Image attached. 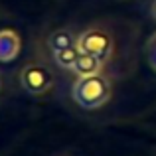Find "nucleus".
Here are the masks:
<instances>
[{
    "label": "nucleus",
    "mask_w": 156,
    "mask_h": 156,
    "mask_svg": "<svg viewBox=\"0 0 156 156\" xmlns=\"http://www.w3.org/2000/svg\"><path fill=\"white\" fill-rule=\"evenodd\" d=\"M22 87L32 95H44L53 87L51 71L42 63H28L20 73Z\"/></svg>",
    "instance_id": "obj_3"
},
{
    "label": "nucleus",
    "mask_w": 156,
    "mask_h": 156,
    "mask_svg": "<svg viewBox=\"0 0 156 156\" xmlns=\"http://www.w3.org/2000/svg\"><path fill=\"white\" fill-rule=\"evenodd\" d=\"M73 99L81 109L95 111L111 99V83L101 73L79 77L73 83Z\"/></svg>",
    "instance_id": "obj_1"
},
{
    "label": "nucleus",
    "mask_w": 156,
    "mask_h": 156,
    "mask_svg": "<svg viewBox=\"0 0 156 156\" xmlns=\"http://www.w3.org/2000/svg\"><path fill=\"white\" fill-rule=\"evenodd\" d=\"M146 57H148L150 67L156 71V32L148 38V44H146Z\"/></svg>",
    "instance_id": "obj_8"
},
{
    "label": "nucleus",
    "mask_w": 156,
    "mask_h": 156,
    "mask_svg": "<svg viewBox=\"0 0 156 156\" xmlns=\"http://www.w3.org/2000/svg\"><path fill=\"white\" fill-rule=\"evenodd\" d=\"M0 85H2V81H0Z\"/></svg>",
    "instance_id": "obj_10"
},
{
    "label": "nucleus",
    "mask_w": 156,
    "mask_h": 156,
    "mask_svg": "<svg viewBox=\"0 0 156 156\" xmlns=\"http://www.w3.org/2000/svg\"><path fill=\"white\" fill-rule=\"evenodd\" d=\"M22 40L14 30H0V63H12L20 55Z\"/></svg>",
    "instance_id": "obj_4"
},
{
    "label": "nucleus",
    "mask_w": 156,
    "mask_h": 156,
    "mask_svg": "<svg viewBox=\"0 0 156 156\" xmlns=\"http://www.w3.org/2000/svg\"><path fill=\"white\" fill-rule=\"evenodd\" d=\"M103 63H105V61H101L99 57H95V55H89V53H81L79 59L75 61V65H73L71 71L75 73L77 77L97 75V73H101V69H103Z\"/></svg>",
    "instance_id": "obj_5"
},
{
    "label": "nucleus",
    "mask_w": 156,
    "mask_h": 156,
    "mask_svg": "<svg viewBox=\"0 0 156 156\" xmlns=\"http://www.w3.org/2000/svg\"><path fill=\"white\" fill-rule=\"evenodd\" d=\"M48 44H50V50L51 51H57V50H63V48H67V46L77 44V38L69 30H55L50 36Z\"/></svg>",
    "instance_id": "obj_7"
},
{
    "label": "nucleus",
    "mask_w": 156,
    "mask_h": 156,
    "mask_svg": "<svg viewBox=\"0 0 156 156\" xmlns=\"http://www.w3.org/2000/svg\"><path fill=\"white\" fill-rule=\"evenodd\" d=\"M152 18L156 20V0H154V4H152Z\"/></svg>",
    "instance_id": "obj_9"
},
{
    "label": "nucleus",
    "mask_w": 156,
    "mask_h": 156,
    "mask_svg": "<svg viewBox=\"0 0 156 156\" xmlns=\"http://www.w3.org/2000/svg\"><path fill=\"white\" fill-rule=\"evenodd\" d=\"M79 55H81L79 46L73 44V46H67V48H63V50L53 51V61L63 69H73V65H75L77 59H79Z\"/></svg>",
    "instance_id": "obj_6"
},
{
    "label": "nucleus",
    "mask_w": 156,
    "mask_h": 156,
    "mask_svg": "<svg viewBox=\"0 0 156 156\" xmlns=\"http://www.w3.org/2000/svg\"><path fill=\"white\" fill-rule=\"evenodd\" d=\"M77 46L81 53L99 57L101 61H107L113 55V38L103 28H87L77 36Z\"/></svg>",
    "instance_id": "obj_2"
}]
</instances>
